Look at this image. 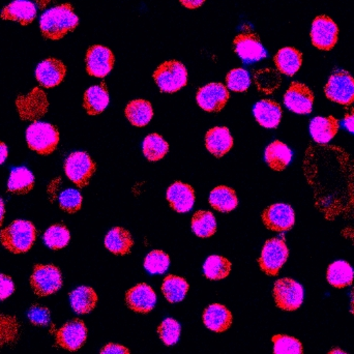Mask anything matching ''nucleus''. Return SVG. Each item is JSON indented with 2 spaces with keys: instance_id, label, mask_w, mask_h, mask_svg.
I'll use <instances>...</instances> for the list:
<instances>
[{
  "instance_id": "obj_41",
  "label": "nucleus",
  "mask_w": 354,
  "mask_h": 354,
  "mask_svg": "<svg viewBox=\"0 0 354 354\" xmlns=\"http://www.w3.org/2000/svg\"><path fill=\"white\" fill-rule=\"evenodd\" d=\"M20 334V324L16 317L0 314V348L16 342Z\"/></svg>"
},
{
  "instance_id": "obj_43",
  "label": "nucleus",
  "mask_w": 354,
  "mask_h": 354,
  "mask_svg": "<svg viewBox=\"0 0 354 354\" xmlns=\"http://www.w3.org/2000/svg\"><path fill=\"white\" fill-rule=\"evenodd\" d=\"M274 354H303V345L297 339L286 335H277L272 338Z\"/></svg>"
},
{
  "instance_id": "obj_35",
  "label": "nucleus",
  "mask_w": 354,
  "mask_h": 354,
  "mask_svg": "<svg viewBox=\"0 0 354 354\" xmlns=\"http://www.w3.org/2000/svg\"><path fill=\"white\" fill-rule=\"evenodd\" d=\"M162 291H163L164 297L169 303H179V301H183L187 295V291H189V284L185 279L174 276V274H169L164 280Z\"/></svg>"
},
{
  "instance_id": "obj_28",
  "label": "nucleus",
  "mask_w": 354,
  "mask_h": 354,
  "mask_svg": "<svg viewBox=\"0 0 354 354\" xmlns=\"http://www.w3.org/2000/svg\"><path fill=\"white\" fill-rule=\"evenodd\" d=\"M108 105H109V93L105 84L95 85L85 91L83 106L89 115L101 114Z\"/></svg>"
},
{
  "instance_id": "obj_30",
  "label": "nucleus",
  "mask_w": 354,
  "mask_h": 354,
  "mask_svg": "<svg viewBox=\"0 0 354 354\" xmlns=\"http://www.w3.org/2000/svg\"><path fill=\"white\" fill-rule=\"evenodd\" d=\"M326 277H328V282L333 287L342 289L353 284L354 270L348 262L338 260L328 266Z\"/></svg>"
},
{
  "instance_id": "obj_9",
  "label": "nucleus",
  "mask_w": 354,
  "mask_h": 354,
  "mask_svg": "<svg viewBox=\"0 0 354 354\" xmlns=\"http://www.w3.org/2000/svg\"><path fill=\"white\" fill-rule=\"evenodd\" d=\"M274 297L280 309L295 311L304 301L303 286L292 279H280L274 283Z\"/></svg>"
},
{
  "instance_id": "obj_34",
  "label": "nucleus",
  "mask_w": 354,
  "mask_h": 354,
  "mask_svg": "<svg viewBox=\"0 0 354 354\" xmlns=\"http://www.w3.org/2000/svg\"><path fill=\"white\" fill-rule=\"evenodd\" d=\"M33 187L35 176L30 170L25 167L15 168L12 170L8 183V189L10 193L23 195L31 191Z\"/></svg>"
},
{
  "instance_id": "obj_50",
  "label": "nucleus",
  "mask_w": 354,
  "mask_h": 354,
  "mask_svg": "<svg viewBox=\"0 0 354 354\" xmlns=\"http://www.w3.org/2000/svg\"><path fill=\"white\" fill-rule=\"evenodd\" d=\"M343 127L351 134H354V109L344 116L342 122Z\"/></svg>"
},
{
  "instance_id": "obj_45",
  "label": "nucleus",
  "mask_w": 354,
  "mask_h": 354,
  "mask_svg": "<svg viewBox=\"0 0 354 354\" xmlns=\"http://www.w3.org/2000/svg\"><path fill=\"white\" fill-rule=\"evenodd\" d=\"M181 326L174 318H167L159 326L160 338L167 346H174L178 342L180 337Z\"/></svg>"
},
{
  "instance_id": "obj_51",
  "label": "nucleus",
  "mask_w": 354,
  "mask_h": 354,
  "mask_svg": "<svg viewBox=\"0 0 354 354\" xmlns=\"http://www.w3.org/2000/svg\"><path fill=\"white\" fill-rule=\"evenodd\" d=\"M204 1H205V0H180L181 4H183V6L191 8V10L200 8V6L204 3Z\"/></svg>"
},
{
  "instance_id": "obj_15",
  "label": "nucleus",
  "mask_w": 354,
  "mask_h": 354,
  "mask_svg": "<svg viewBox=\"0 0 354 354\" xmlns=\"http://www.w3.org/2000/svg\"><path fill=\"white\" fill-rule=\"evenodd\" d=\"M114 60L111 50L104 46H93L89 48L85 58L87 73L91 76L104 78L113 68Z\"/></svg>"
},
{
  "instance_id": "obj_48",
  "label": "nucleus",
  "mask_w": 354,
  "mask_h": 354,
  "mask_svg": "<svg viewBox=\"0 0 354 354\" xmlns=\"http://www.w3.org/2000/svg\"><path fill=\"white\" fill-rule=\"evenodd\" d=\"M15 284L10 277L0 274V301L10 297L14 293Z\"/></svg>"
},
{
  "instance_id": "obj_21",
  "label": "nucleus",
  "mask_w": 354,
  "mask_h": 354,
  "mask_svg": "<svg viewBox=\"0 0 354 354\" xmlns=\"http://www.w3.org/2000/svg\"><path fill=\"white\" fill-rule=\"evenodd\" d=\"M253 113L258 124L266 129H276L282 120V108L272 100H262L256 103Z\"/></svg>"
},
{
  "instance_id": "obj_14",
  "label": "nucleus",
  "mask_w": 354,
  "mask_h": 354,
  "mask_svg": "<svg viewBox=\"0 0 354 354\" xmlns=\"http://www.w3.org/2000/svg\"><path fill=\"white\" fill-rule=\"evenodd\" d=\"M230 97L228 89L222 83H210L197 93V103L206 112H220Z\"/></svg>"
},
{
  "instance_id": "obj_49",
  "label": "nucleus",
  "mask_w": 354,
  "mask_h": 354,
  "mask_svg": "<svg viewBox=\"0 0 354 354\" xmlns=\"http://www.w3.org/2000/svg\"><path fill=\"white\" fill-rule=\"evenodd\" d=\"M101 354H131L130 351H129L127 347L122 346V345L120 344H113V343H110V344L106 345L103 349H102Z\"/></svg>"
},
{
  "instance_id": "obj_44",
  "label": "nucleus",
  "mask_w": 354,
  "mask_h": 354,
  "mask_svg": "<svg viewBox=\"0 0 354 354\" xmlns=\"http://www.w3.org/2000/svg\"><path fill=\"white\" fill-rule=\"evenodd\" d=\"M226 83L230 91L243 93L248 91L251 85V77L248 71L243 68H234L227 74Z\"/></svg>"
},
{
  "instance_id": "obj_7",
  "label": "nucleus",
  "mask_w": 354,
  "mask_h": 354,
  "mask_svg": "<svg viewBox=\"0 0 354 354\" xmlns=\"http://www.w3.org/2000/svg\"><path fill=\"white\" fill-rule=\"evenodd\" d=\"M326 97L343 106L354 103V78L346 71H337L328 79L326 88Z\"/></svg>"
},
{
  "instance_id": "obj_10",
  "label": "nucleus",
  "mask_w": 354,
  "mask_h": 354,
  "mask_svg": "<svg viewBox=\"0 0 354 354\" xmlns=\"http://www.w3.org/2000/svg\"><path fill=\"white\" fill-rule=\"evenodd\" d=\"M17 109L23 120H35L37 122L47 112L48 103L46 93L41 89L33 88L28 95H19L16 100Z\"/></svg>"
},
{
  "instance_id": "obj_16",
  "label": "nucleus",
  "mask_w": 354,
  "mask_h": 354,
  "mask_svg": "<svg viewBox=\"0 0 354 354\" xmlns=\"http://www.w3.org/2000/svg\"><path fill=\"white\" fill-rule=\"evenodd\" d=\"M284 104L295 113L310 114L313 109V93L303 83L292 82L284 95Z\"/></svg>"
},
{
  "instance_id": "obj_8",
  "label": "nucleus",
  "mask_w": 354,
  "mask_h": 354,
  "mask_svg": "<svg viewBox=\"0 0 354 354\" xmlns=\"http://www.w3.org/2000/svg\"><path fill=\"white\" fill-rule=\"evenodd\" d=\"M97 169L95 162L83 151L71 153L64 163V171L70 180L79 187H84L88 185Z\"/></svg>"
},
{
  "instance_id": "obj_53",
  "label": "nucleus",
  "mask_w": 354,
  "mask_h": 354,
  "mask_svg": "<svg viewBox=\"0 0 354 354\" xmlns=\"http://www.w3.org/2000/svg\"><path fill=\"white\" fill-rule=\"evenodd\" d=\"M4 214H6V208H4V202L2 198L0 197V227H1L2 222H3Z\"/></svg>"
},
{
  "instance_id": "obj_23",
  "label": "nucleus",
  "mask_w": 354,
  "mask_h": 354,
  "mask_svg": "<svg viewBox=\"0 0 354 354\" xmlns=\"http://www.w3.org/2000/svg\"><path fill=\"white\" fill-rule=\"evenodd\" d=\"M206 149L216 158H222L233 147V138L226 127H216L208 131L205 136Z\"/></svg>"
},
{
  "instance_id": "obj_55",
  "label": "nucleus",
  "mask_w": 354,
  "mask_h": 354,
  "mask_svg": "<svg viewBox=\"0 0 354 354\" xmlns=\"http://www.w3.org/2000/svg\"><path fill=\"white\" fill-rule=\"evenodd\" d=\"M351 313H353L354 316V288L353 291H351Z\"/></svg>"
},
{
  "instance_id": "obj_46",
  "label": "nucleus",
  "mask_w": 354,
  "mask_h": 354,
  "mask_svg": "<svg viewBox=\"0 0 354 354\" xmlns=\"http://www.w3.org/2000/svg\"><path fill=\"white\" fill-rule=\"evenodd\" d=\"M82 195L75 189H68L62 192L59 196L60 208L68 214H75L80 210L82 206Z\"/></svg>"
},
{
  "instance_id": "obj_26",
  "label": "nucleus",
  "mask_w": 354,
  "mask_h": 354,
  "mask_svg": "<svg viewBox=\"0 0 354 354\" xmlns=\"http://www.w3.org/2000/svg\"><path fill=\"white\" fill-rule=\"evenodd\" d=\"M277 68L281 74L292 77L299 72L303 64V54L295 48L286 47L279 50L274 58Z\"/></svg>"
},
{
  "instance_id": "obj_11",
  "label": "nucleus",
  "mask_w": 354,
  "mask_h": 354,
  "mask_svg": "<svg viewBox=\"0 0 354 354\" xmlns=\"http://www.w3.org/2000/svg\"><path fill=\"white\" fill-rule=\"evenodd\" d=\"M339 28L328 16H318L312 23V44L317 49L330 51L338 41Z\"/></svg>"
},
{
  "instance_id": "obj_2",
  "label": "nucleus",
  "mask_w": 354,
  "mask_h": 354,
  "mask_svg": "<svg viewBox=\"0 0 354 354\" xmlns=\"http://www.w3.org/2000/svg\"><path fill=\"white\" fill-rule=\"evenodd\" d=\"M37 239V229L29 221L17 220L0 232V241L14 254L26 253Z\"/></svg>"
},
{
  "instance_id": "obj_22",
  "label": "nucleus",
  "mask_w": 354,
  "mask_h": 354,
  "mask_svg": "<svg viewBox=\"0 0 354 354\" xmlns=\"http://www.w3.org/2000/svg\"><path fill=\"white\" fill-rule=\"evenodd\" d=\"M0 17L3 20L17 21L21 25H28L37 17V8L28 0H15L2 8Z\"/></svg>"
},
{
  "instance_id": "obj_32",
  "label": "nucleus",
  "mask_w": 354,
  "mask_h": 354,
  "mask_svg": "<svg viewBox=\"0 0 354 354\" xmlns=\"http://www.w3.org/2000/svg\"><path fill=\"white\" fill-rule=\"evenodd\" d=\"M70 301L77 314H88L97 306V295L91 287L81 286L71 292Z\"/></svg>"
},
{
  "instance_id": "obj_27",
  "label": "nucleus",
  "mask_w": 354,
  "mask_h": 354,
  "mask_svg": "<svg viewBox=\"0 0 354 354\" xmlns=\"http://www.w3.org/2000/svg\"><path fill=\"white\" fill-rule=\"evenodd\" d=\"M264 159L272 170L283 171L292 160V151L285 143L276 140L266 147Z\"/></svg>"
},
{
  "instance_id": "obj_25",
  "label": "nucleus",
  "mask_w": 354,
  "mask_h": 354,
  "mask_svg": "<svg viewBox=\"0 0 354 354\" xmlns=\"http://www.w3.org/2000/svg\"><path fill=\"white\" fill-rule=\"evenodd\" d=\"M203 322L206 328L212 332H226L232 324V314L225 306L214 304L204 311Z\"/></svg>"
},
{
  "instance_id": "obj_4",
  "label": "nucleus",
  "mask_w": 354,
  "mask_h": 354,
  "mask_svg": "<svg viewBox=\"0 0 354 354\" xmlns=\"http://www.w3.org/2000/svg\"><path fill=\"white\" fill-rule=\"evenodd\" d=\"M153 78L161 91L174 93L187 85V71L181 62L169 60L156 70Z\"/></svg>"
},
{
  "instance_id": "obj_31",
  "label": "nucleus",
  "mask_w": 354,
  "mask_h": 354,
  "mask_svg": "<svg viewBox=\"0 0 354 354\" xmlns=\"http://www.w3.org/2000/svg\"><path fill=\"white\" fill-rule=\"evenodd\" d=\"M124 113L133 126L142 128L153 120V106L145 100H135L128 104Z\"/></svg>"
},
{
  "instance_id": "obj_18",
  "label": "nucleus",
  "mask_w": 354,
  "mask_h": 354,
  "mask_svg": "<svg viewBox=\"0 0 354 354\" xmlns=\"http://www.w3.org/2000/svg\"><path fill=\"white\" fill-rule=\"evenodd\" d=\"M126 301L128 307L133 311L147 314L153 311L155 308L157 304V295L149 285L141 283L127 292Z\"/></svg>"
},
{
  "instance_id": "obj_38",
  "label": "nucleus",
  "mask_w": 354,
  "mask_h": 354,
  "mask_svg": "<svg viewBox=\"0 0 354 354\" xmlns=\"http://www.w3.org/2000/svg\"><path fill=\"white\" fill-rule=\"evenodd\" d=\"M203 272L209 280H222L230 274L231 262L222 256H209L204 263Z\"/></svg>"
},
{
  "instance_id": "obj_52",
  "label": "nucleus",
  "mask_w": 354,
  "mask_h": 354,
  "mask_svg": "<svg viewBox=\"0 0 354 354\" xmlns=\"http://www.w3.org/2000/svg\"><path fill=\"white\" fill-rule=\"evenodd\" d=\"M8 147H6V145H4L3 142H1L0 141V165L1 164H3L4 162H6V158H8Z\"/></svg>"
},
{
  "instance_id": "obj_13",
  "label": "nucleus",
  "mask_w": 354,
  "mask_h": 354,
  "mask_svg": "<svg viewBox=\"0 0 354 354\" xmlns=\"http://www.w3.org/2000/svg\"><path fill=\"white\" fill-rule=\"evenodd\" d=\"M233 47L245 64H253L268 57L266 48L258 35L253 32H243L235 37Z\"/></svg>"
},
{
  "instance_id": "obj_5",
  "label": "nucleus",
  "mask_w": 354,
  "mask_h": 354,
  "mask_svg": "<svg viewBox=\"0 0 354 354\" xmlns=\"http://www.w3.org/2000/svg\"><path fill=\"white\" fill-rule=\"evenodd\" d=\"M289 250L282 239H268L258 259L262 272L268 276H277L288 259Z\"/></svg>"
},
{
  "instance_id": "obj_6",
  "label": "nucleus",
  "mask_w": 354,
  "mask_h": 354,
  "mask_svg": "<svg viewBox=\"0 0 354 354\" xmlns=\"http://www.w3.org/2000/svg\"><path fill=\"white\" fill-rule=\"evenodd\" d=\"M30 285L35 295L48 297L57 292L62 286V276L55 266L37 264L30 277Z\"/></svg>"
},
{
  "instance_id": "obj_39",
  "label": "nucleus",
  "mask_w": 354,
  "mask_h": 354,
  "mask_svg": "<svg viewBox=\"0 0 354 354\" xmlns=\"http://www.w3.org/2000/svg\"><path fill=\"white\" fill-rule=\"evenodd\" d=\"M254 82L257 89L266 95L274 93L282 83L280 74L272 68H263L257 71L254 75Z\"/></svg>"
},
{
  "instance_id": "obj_12",
  "label": "nucleus",
  "mask_w": 354,
  "mask_h": 354,
  "mask_svg": "<svg viewBox=\"0 0 354 354\" xmlns=\"http://www.w3.org/2000/svg\"><path fill=\"white\" fill-rule=\"evenodd\" d=\"M262 221L270 230L285 232L295 226V210L288 204H272L262 212Z\"/></svg>"
},
{
  "instance_id": "obj_40",
  "label": "nucleus",
  "mask_w": 354,
  "mask_h": 354,
  "mask_svg": "<svg viewBox=\"0 0 354 354\" xmlns=\"http://www.w3.org/2000/svg\"><path fill=\"white\" fill-rule=\"evenodd\" d=\"M70 239V231L62 224L53 225L44 234V243L51 250H60L66 247Z\"/></svg>"
},
{
  "instance_id": "obj_20",
  "label": "nucleus",
  "mask_w": 354,
  "mask_h": 354,
  "mask_svg": "<svg viewBox=\"0 0 354 354\" xmlns=\"http://www.w3.org/2000/svg\"><path fill=\"white\" fill-rule=\"evenodd\" d=\"M195 191L187 183L176 181L167 189V200L177 212H187L195 203Z\"/></svg>"
},
{
  "instance_id": "obj_19",
  "label": "nucleus",
  "mask_w": 354,
  "mask_h": 354,
  "mask_svg": "<svg viewBox=\"0 0 354 354\" xmlns=\"http://www.w3.org/2000/svg\"><path fill=\"white\" fill-rule=\"evenodd\" d=\"M66 68L60 60L48 58L39 62L35 70V78L41 86L52 88L64 81Z\"/></svg>"
},
{
  "instance_id": "obj_42",
  "label": "nucleus",
  "mask_w": 354,
  "mask_h": 354,
  "mask_svg": "<svg viewBox=\"0 0 354 354\" xmlns=\"http://www.w3.org/2000/svg\"><path fill=\"white\" fill-rule=\"evenodd\" d=\"M170 258L165 252L155 250L149 252L145 258V268L151 274H162L167 272Z\"/></svg>"
},
{
  "instance_id": "obj_47",
  "label": "nucleus",
  "mask_w": 354,
  "mask_h": 354,
  "mask_svg": "<svg viewBox=\"0 0 354 354\" xmlns=\"http://www.w3.org/2000/svg\"><path fill=\"white\" fill-rule=\"evenodd\" d=\"M28 319L31 324L37 326H46L50 324V312L43 306L35 305L29 309Z\"/></svg>"
},
{
  "instance_id": "obj_17",
  "label": "nucleus",
  "mask_w": 354,
  "mask_h": 354,
  "mask_svg": "<svg viewBox=\"0 0 354 354\" xmlns=\"http://www.w3.org/2000/svg\"><path fill=\"white\" fill-rule=\"evenodd\" d=\"M86 339L87 328L84 322L80 319L68 322L56 333V342L60 347L68 351L80 349Z\"/></svg>"
},
{
  "instance_id": "obj_54",
  "label": "nucleus",
  "mask_w": 354,
  "mask_h": 354,
  "mask_svg": "<svg viewBox=\"0 0 354 354\" xmlns=\"http://www.w3.org/2000/svg\"><path fill=\"white\" fill-rule=\"evenodd\" d=\"M328 354H348L346 353H344V351H342V349L340 348H333L332 351H330Z\"/></svg>"
},
{
  "instance_id": "obj_1",
  "label": "nucleus",
  "mask_w": 354,
  "mask_h": 354,
  "mask_svg": "<svg viewBox=\"0 0 354 354\" xmlns=\"http://www.w3.org/2000/svg\"><path fill=\"white\" fill-rule=\"evenodd\" d=\"M79 24V18L72 4L64 3L50 8L41 17L39 27L45 39L58 41Z\"/></svg>"
},
{
  "instance_id": "obj_29",
  "label": "nucleus",
  "mask_w": 354,
  "mask_h": 354,
  "mask_svg": "<svg viewBox=\"0 0 354 354\" xmlns=\"http://www.w3.org/2000/svg\"><path fill=\"white\" fill-rule=\"evenodd\" d=\"M133 245H134V241L132 235L122 227L111 229L106 235V248L115 255H126L130 253Z\"/></svg>"
},
{
  "instance_id": "obj_3",
  "label": "nucleus",
  "mask_w": 354,
  "mask_h": 354,
  "mask_svg": "<svg viewBox=\"0 0 354 354\" xmlns=\"http://www.w3.org/2000/svg\"><path fill=\"white\" fill-rule=\"evenodd\" d=\"M26 140L31 151L48 156L57 147L59 133L56 127L48 122H35L27 128Z\"/></svg>"
},
{
  "instance_id": "obj_37",
  "label": "nucleus",
  "mask_w": 354,
  "mask_h": 354,
  "mask_svg": "<svg viewBox=\"0 0 354 354\" xmlns=\"http://www.w3.org/2000/svg\"><path fill=\"white\" fill-rule=\"evenodd\" d=\"M143 153L151 162L161 161L169 151V145L159 134H151L143 141Z\"/></svg>"
},
{
  "instance_id": "obj_24",
  "label": "nucleus",
  "mask_w": 354,
  "mask_h": 354,
  "mask_svg": "<svg viewBox=\"0 0 354 354\" xmlns=\"http://www.w3.org/2000/svg\"><path fill=\"white\" fill-rule=\"evenodd\" d=\"M340 124L334 116H317L310 122V134L318 145H326L335 138Z\"/></svg>"
},
{
  "instance_id": "obj_36",
  "label": "nucleus",
  "mask_w": 354,
  "mask_h": 354,
  "mask_svg": "<svg viewBox=\"0 0 354 354\" xmlns=\"http://www.w3.org/2000/svg\"><path fill=\"white\" fill-rule=\"evenodd\" d=\"M192 231L197 236L210 237L216 233V221L214 214L206 210H198L192 218Z\"/></svg>"
},
{
  "instance_id": "obj_33",
  "label": "nucleus",
  "mask_w": 354,
  "mask_h": 354,
  "mask_svg": "<svg viewBox=\"0 0 354 354\" xmlns=\"http://www.w3.org/2000/svg\"><path fill=\"white\" fill-rule=\"evenodd\" d=\"M209 204L218 212H230L239 205V200L236 194L231 187L218 185L210 193Z\"/></svg>"
}]
</instances>
